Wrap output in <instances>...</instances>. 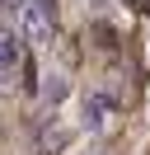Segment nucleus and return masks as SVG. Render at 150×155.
Returning a JSON list of instances; mask_svg holds the SVG:
<instances>
[{"instance_id": "f257e3e1", "label": "nucleus", "mask_w": 150, "mask_h": 155, "mask_svg": "<svg viewBox=\"0 0 150 155\" xmlns=\"http://www.w3.org/2000/svg\"><path fill=\"white\" fill-rule=\"evenodd\" d=\"M19 33H24V42H33V47H47V42L56 38V5L52 0H19Z\"/></svg>"}, {"instance_id": "f03ea898", "label": "nucleus", "mask_w": 150, "mask_h": 155, "mask_svg": "<svg viewBox=\"0 0 150 155\" xmlns=\"http://www.w3.org/2000/svg\"><path fill=\"white\" fill-rule=\"evenodd\" d=\"M112 113H117V104H112V94H103V89H94V94H84L80 104V127L94 136H103L112 127Z\"/></svg>"}, {"instance_id": "7ed1b4c3", "label": "nucleus", "mask_w": 150, "mask_h": 155, "mask_svg": "<svg viewBox=\"0 0 150 155\" xmlns=\"http://www.w3.org/2000/svg\"><path fill=\"white\" fill-rule=\"evenodd\" d=\"M19 75H24V47H19L14 33H5V42H0V89H14Z\"/></svg>"}, {"instance_id": "20e7f679", "label": "nucleus", "mask_w": 150, "mask_h": 155, "mask_svg": "<svg viewBox=\"0 0 150 155\" xmlns=\"http://www.w3.org/2000/svg\"><path fill=\"white\" fill-rule=\"evenodd\" d=\"M66 94H70V80H66L61 71H52V75L42 80V108H56Z\"/></svg>"}, {"instance_id": "39448f33", "label": "nucleus", "mask_w": 150, "mask_h": 155, "mask_svg": "<svg viewBox=\"0 0 150 155\" xmlns=\"http://www.w3.org/2000/svg\"><path fill=\"white\" fill-rule=\"evenodd\" d=\"M94 38H99V47H103V52H108V47H117V38L108 33V24H94Z\"/></svg>"}, {"instance_id": "423d86ee", "label": "nucleus", "mask_w": 150, "mask_h": 155, "mask_svg": "<svg viewBox=\"0 0 150 155\" xmlns=\"http://www.w3.org/2000/svg\"><path fill=\"white\" fill-rule=\"evenodd\" d=\"M0 42H5V28H0Z\"/></svg>"}]
</instances>
